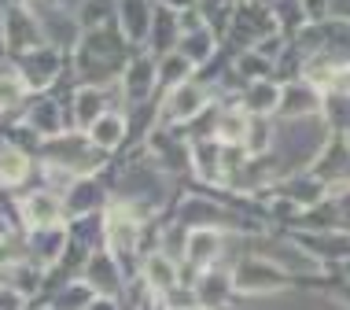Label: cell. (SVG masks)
I'll return each instance as SVG.
<instances>
[{"label":"cell","mask_w":350,"mask_h":310,"mask_svg":"<svg viewBox=\"0 0 350 310\" xmlns=\"http://www.w3.org/2000/svg\"><path fill=\"white\" fill-rule=\"evenodd\" d=\"M148 277L155 288H170L174 285V266H170L163 255H155V259H148Z\"/></svg>","instance_id":"cell-4"},{"label":"cell","mask_w":350,"mask_h":310,"mask_svg":"<svg viewBox=\"0 0 350 310\" xmlns=\"http://www.w3.org/2000/svg\"><path fill=\"white\" fill-rule=\"evenodd\" d=\"M221 137L240 140V137H243V122H240V118H236V122H232V118H225V122H221Z\"/></svg>","instance_id":"cell-8"},{"label":"cell","mask_w":350,"mask_h":310,"mask_svg":"<svg viewBox=\"0 0 350 310\" xmlns=\"http://www.w3.org/2000/svg\"><path fill=\"white\" fill-rule=\"evenodd\" d=\"M18 100V81H0V103Z\"/></svg>","instance_id":"cell-9"},{"label":"cell","mask_w":350,"mask_h":310,"mask_svg":"<svg viewBox=\"0 0 350 310\" xmlns=\"http://www.w3.org/2000/svg\"><path fill=\"white\" fill-rule=\"evenodd\" d=\"M188 251H192V259H196V262H206V259H211L214 251H217L214 233H196V237H192V248H188Z\"/></svg>","instance_id":"cell-7"},{"label":"cell","mask_w":350,"mask_h":310,"mask_svg":"<svg viewBox=\"0 0 350 310\" xmlns=\"http://www.w3.org/2000/svg\"><path fill=\"white\" fill-rule=\"evenodd\" d=\"M200 103H203L200 89H192V86H181V89L174 92V100H170V107H166V111H170L174 118H188L196 107H200Z\"/></svg>","instance_id":"cell-1"},{"label":"cell","mask_w":350,"mask_h":310,"mask_svg":"<svg viewBox=\"0 0 350 310\" xmlns=\"http://www.w3.org/2000/svg\"><path fill=\"white\" fill-rule=\"evenodd\" d=\"M26 166H30V163H26L23 152H4V155H0V181H8V185L23 181Z\"/></svg>","instance_id":"cell-3"},{"label":"cell","mask_w":350,"mask_h":310,"mask_svg":"<svg viewBox=\"0 0 350 310\" xmlns=\"http://www.w3.org/2000/svg\"><path fill=\"white\" fill-rule=\"evenodd\" d=\"M247 103H251L254 111H273L280 100H277V89H273V86H254L251 96H247Z\"/></svg>","instance_id":"cell-6"},{"label":"cell","mask_w":350,"mask_h":310,"mask_svg":"<svg viewBox=\"0 0 350 310\" xmlns=\"http://www.w3.org/2000/svg\"><path fill=\"white\" fill-rule=\"evenodd\" d=\"M118 137H122V122L118 118H100L96 126H92V140L103 144V148H111Z\"/></svg>","instance_id":"cell-5"},{"label":"cell","mask_w":350,"mask_h":310,"mask_svg":"<svg viewBox=\"0 0 350 310\" xmlns=\"http://www.w3.org/2000/svg\"><path fill=\"white\" fill-rule=\"evenodd\" d=\"M59 218V203L52 200V196H33L30 200V222L33 225H55Z\"/></svg>","instance_id":"cell-2"}]
</instances>
